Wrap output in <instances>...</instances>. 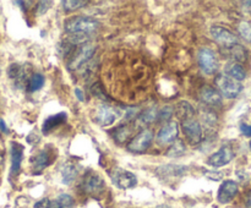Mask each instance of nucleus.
Segmentation results:
<instances>
[{
  "instance_id": "nucleus-1",
  "label": "nucleus",
  "mask_w": 251,
  "mask_h": 208,
  "mask_svg": "<svg viewBox=\"0 0 251 208\" xmlns=\"http://www.w3.org/2000/svg\"><path fill=\"white\" fill-rule=\"evenodd\" d=\"M100 22L93 17L88 16H75L65 21V31L69 34H88L97 31Z\"/></svg>"
},
{
  "instance_id": "nucleus-2",
  "label": "nucleus",
  "mask_w": 251,
  "mask_h": 208,
  "mask_svg": "<svg viewBox=\"0 0 251 208\" xmlns=\"http://www.w3.org/2000/svg\"><path fill=\"white\" fill-rule=\"evenodd\" d=\"M217 91L227 99L237 98L243 91V85L227 75H218L216 77Z\"/></svg>"
},
{
  "instance_id": "nucleus-3",
  "label": "nucleus",
  "mask_w": 251,
  "mask_h": 208,
  "mask_svg": "<svg viewBox=\"0 0 251 208\" xmlns=\"http://www.w3.org/2000/svg\"><path fill=\"white\" fill-rule=\"evenodd\" d=\"M96 51V46L91 43H85L80 46V48L76 49L75 53L71 55L70 60L68 61V69L74 71L80 69L81 66L86 65L88 61L92 59L93 54Z\"/></svg>"
},
{
  "instance_id": "nucleus-4",
  "label": "nucleus",
  "mask_w": 251,
  "mask_h": 208,
  "mask_svg": "<svg viewBox=\"0 0 251 208\" xmlns=\"http://www.w3.org/2000/svg\"><path fill=\"white\" fill-rule=\"evenodd\" d=\"M198 61L205 75H213L220 68V61L215 51L210 48H201L198 54Z\"/></svg>"
},
{
  "instance_id": "nucleus-5",
  "label": "nucleus",
  "mask_w": 251,
  "mask_h": 208,
  "mask_svg": "<svg viewBox=\"0 0 251 208\" xmlns=\"http://www.w3.org/2000/svg\"><path fill=\"white\" fill-rule=\"evenodd\" d=\"M110 179L117 187L122 190L132 188L137 185V178L132 171L123 168H114L110 170Z\"/></svg>"
},
{
  "instance_id": "nucleus-6",
  "label": "nucleus",
  "mask_w": 251,
  "mask_h": 208,
  "mask_svg": "<svg viewBox=\"0 0 251 208\" xmlns=\"http://www.w3.org/2000/svg\"><path fill=\"white\" fill-rule=\"evenodd\" d=\"M153 139V132L150 129H142L127 144V151L135 154H142L149 149Z\"/></svg>"
},
{
  "instance_id": "nucleus-7",
  "label": "nucleus",
  "mask_w": 251,
  "mask_h": 208,
  "mask_svg": "<svg viewBox=\"0 0 251 208\" xmlns=\"http://www.w3.org/2000/svg\"><path fill=\"white\" fill-rule=\"evenodd\" d=\"M210 33L213 41L217 42L220 46H225V48H233V46H238L237 36L228 28L221 26H212L210 28Z\"/></svg>"
},
{
  "instance_id": "nucleus-8",
  "label": "nucleus",
  "mask_w": 251,
  "mask_h": 208,
  "mask_svg": "<svg viewBox=\"0 0 251 208\" xmlns=\"http://www.w3.org/2000/svg\"><path fill=\"white\" fill-rule=\"evenodd\" d=\"M181 130H183L184 136H185L186 141L189 143H200L201 139H202V127H201V124L195 117H191V119L181 121Z\"/></svg>"
},
{
  "instance_id": "nucleus-9",
  "label": "nucleus",
  "mask_w": 251,
  "mask_h": 208,
  "mask_svg": "<svg viewBox=\"0 0 251 208\" xmlns=\"http://www.w3.org/2000/svg\"><path fill=\"white\" fill-rule=\"evenodd\" d=\"M234 156L235 154L232 147L223 146L216 153L211 154L207 158V161H206V163H207V165L212 166V168H221V166L229 164L233 161V158H234Z\"/></svg>"
},
{
  "instance_id": "nucleus-10",
  "label": "nucleus",
  "mask_w": 251,
  "mask_h": 208,
  "mask_svg": "<svg viewBox=\"0 0 251 208\" xmlns=\"http://www.w3.org/2000/svg\"><path fill=\"white\" fill-rule=\"evenodd\" d=\"M120 116V112L108 104H100L96 110V121L100 126H110Z\"/></svg>"
},
{
  "instance_id": "nucleus-11",
  "label": "nucleus",
  "mask_w": 251,
  "mask_h": 208,
  "mask_svg": "<svg viewBox=\"0 0 251 208\" xmlns=\"http://www.w3.org/2000/svg\"><path fill=\"white\" fill-rule=\"evenodd\" d=\"M82 188L86 193L97 195V193L102 192L103 188H104V180H103L100 174L95 173V171H90L83 178Z\"/></svg>"
},
{
  "instance_id": "nucleus-12",
  "label": "nucleus",
  "mask_w": 251,
  "mask_h": 208,
  "mask_svg": "<svg viewBox=\"0 0 251 208\" xmlns=\"http://www.w3.org/2000/svg\"><path fill=\"white\" fill-rule=\"evenodd\" d=\"M200 99L203 105L207 107H221L222 105V94L212 86L205 85L200 88Z\"/></svg>"
},
{
  "instance_id": "nucleus-13",
  "label": "nucleus",
  "mask_w": 251,
  "mask_h": 208,
  "mask_svg": "<svg viewBox=\"0 0 251 208\" xmlns=\"http://www.w3.org/2000/svg\"><path fill=\"white\" fill-rule=\"evenodd\" d=\"M179 134V126L176 122L171 121L167 122L166 125L161 127V130L157 134V141L159 144H168L173 143L176 141V137Z\"/></svg>"
},
{
  "instance_id": "nucleus-14",
  "label": "nucleus",
  "mask_w": 251,
  "mask_h": 208,
  "mask_svg": "<svg viewBox=\"0 0 251 208\" xmlns=\"http://www.w3.org/2000/svg\"><path fill=\"white\" fill-rule=\"evenodd\" d=\"M237 193L238 184L233 180H226L223 181L222 185L218 188L217 200L222 205H226V203H229L237 196Z\"/></svg>"
},
{
  "instance_id": "nucleus-15",
  "label": "nucleus",
  "mask_w": 251,
  "mask_h": 208,
  "mask_svg": "<svg viewBox=\"0 0 251 208\" xmlns=\"http://www.w3.org/2000/svg\"><path fill=\"white\" fill-rule=\"evenodd\" d=\"M11 174L16 175L21 168L22 159H24V146L17 142H11Z\"/></svg>"
},
{
  "instance_id": "nucleus-16",
  "label": "nucleus",
  "mask_w": 251,
  "mask_h": 208,
  "mask_svg": "<svg viewBox=\"0 0 251 208\" xmlns=\"http://www.w3.org/2000/svg\"><path fill=\"white\" fill-rule=\"evenodd\" d=\"M157 174L162 178H179L183 176L186 171V166L179 164H167L157 168Z\"/></svg>"
},
{
  "instance_id": "nucleus-17",
  "label": "nucleus",
  "mask_w": 251,
  "mask_h": 208,
  "mask_svg": "<svg viewBox=\"0 0 251 208\" xmlns=\"http://www.w3.org/2000/svg\"><path fill=\"white\" fill-rule=\"evenodd\" d=\"M7 75L9 77L16 83L17 86L21 87L24 83L28 82L27 81V70L24 65H20V64H11L9 66V70H7Z\"/></svg>"
},
{
  "instance_id": "nucleus-18",
  "label": "nucleus",
  "mask_w": 251,
  "mask_h": 208,
  "mask_svg": "<svg viewBox=\"0 0 251 208\" xmlns=\"http://www.w3.org/2000/svg\"><path fill=\"white\" fill-rule=\"evenodd\" d=\"M66 119H68V114L64 112L58 113V114H54L51 115V116L47 117V119L44 120L43 125H42V132L46 135L49 134V132L53 131L54 129H56L59 125L64 124V122L66 121Z\"/></svg>"
},
{
  "instance_id": "nucleus-19",
  "label": "nucleus",
  "mask_w": 251,
  "mask_h": 208,
  "mask_svg": "<svg viewBox=\"0 0 251 208\" xmlns=\"http://www.w3.org/2000/svg\"><path fill=\"white\" fill-rule=\"evenodd\" d=\"M60 175H61V181L65 185H70L74 181L76 180L78 175V169L75 164L73 163H65L60 169Z\"/></svg>"
},
{
  "instance_id": "nucleus-20",
  "label": "nucleus",
  "mask_w": 251,
  "mask_h": 208,
  "mask_svg": "<svg viewBox=\"0 0 251 208\" xmlns=\"http://www.w3.org/2000/svg\"><path fill=\"white\" fill-rule=\"evenodd\" d=\"M225 72L226 75L232 77L233 80L238 81V82L245 80V77H247V72H245L244 68L238 63H228L226 65Z\"/></svg>"
},
{
  "instance_id": "nucleus-21",
  "label": "nucleus",
  "mask_w": 251,
  "mask_h": 208,
  "mask_svg": "<svg viewBox=\"0 0 251 208\" xmlns=\"http://www.w3.org/2000/svg\"><path fill=\"white\" fill-rule=\"evenodd\" d=\"M131 134H132V129L130 127V125L129 124H122V125H119L117 129H114V131L112 132V136H113V139H114L115 142H118V143L122 144V143H125V142L130 139Z\"/></svg>"
},
{
  "instance_id": "nucleus-22",
  "label": "nucleus",
  "mask_w": 251,
  "mask_h": 208,
  "mask_svg": "<svg viewBox=\"0 0 251 208\" xmlns=\"http://www.w3.org/2000/svg\"><path fill=\"white\" fill-rule=\"evenodd\" d=\"M31 163L34 173H41L43 169L49 165V154L46 151H41L38 154L32 157Z\"/></svg>"
},
{
  "instance_id": "nucleus-23",
  "label": "nucleus",
  "mask_w": 251,
  "mask_h": 208,
  "mask_svg": "<svg viewBox=\"0 0 251 208\" xmlns=\"http://www.w3.org/2000/svg\"><path fill=\"white\" fill-rule=\"evenodd\" d=\"M157 117H158V112H157L156 108H149L146 112L139 115V117H137V126L146 129L147 125H151L156 121Z\"/></svg>"
},
{
  "instance_id": "nucleus-24",
  "label": "nucleus",
  "mask_w": 251,
  "mask_h": 208,
  "mask_svg": "<svg viewBox=\"0 0 251 208\" xmlns=\"http://www.w3.org/2000/svg\"><path fill=\"white\" fill-rule=\"evenodd\" d=\"M176 114L181 121H184V120H188V119H191V117H194L195 110H194L193 105H191L189 102H180L178 103V105H176Z\"/></svg>"
},
{
  "instance_id": "nucleus-25",
  "label": "nucleus",
  "mask_w": 251,
  "mask_h": 208,
  "mask_svg": "<svg viewBox=\"0 0 251 208\" xmlns=\"http://www.w3.org/2000/svg\"><path fill=\"white\" fill-rule=\"evenodd\" d=\"M200 116L207 126H215L218 121V116L216 114V112L212 108L207 107V105H205V107L202 105L200 108Z\"/></svg>"
},
{
  "instance_id": "nucleus-26",
  "label": "nucleus",
  "mask_w": 251,
  "mask_h": 208,
  "mask_svg": "<svg viewBox=\"0 0 251 208\" xmlns=\"http://www.w3.org/2000/svg\"><path fill=\"white\" fill-rule=\"evenodd\" d=\"M75 205L73 196L68 193H61L50 202V208H73Z\"/></svg>"
},
{
  "instance_id": "nucleus-27",
  "label": "nucleus",
  "mask_w": 251,
  "mask_h": 208,
  "mask_svg": "<svg viewBox=\"0 0 251 208\" xmlns=\"http://www.w3.org/2000/svg\"><path fill=\"white\" fill-rule=\"evenodd\" d=\"M186 152V147L184 144V142L181 139H176L173 143L171 144L168 149L166 152V156L169 158H179V157L184 156Z\"/></svg>"
},
{
  "instance_id": "nucleus-28",
  "label": "nucleus",
  "mask_w": 251,
  "mask_h": 208,
  "mask_svg": "<svg viewBox=\"0 0 251 208\" xmlns=\"http://www.w3.org/2000/svg\"><path fill=\"white\" fill-rule=\"evenodd\" d=\"M44 76L42 73H33L27 82V90L29 92H37L41 90L44 85Z\"/></svg>"
},
{
  "instance_id": "nucleus-29",
  "label": "nucleus",
  "mask_w": 251,
  "mask_h": 208,
  "mask_svg": "<svg viewBox=\"0 0 251 208\" xmlns=\"http://www.w3.org/2000/svg\"><path fill=\"white\" fill-rule=\"evenodd\" d=\"M61 4H63V7L65 11L71 12L87 5V1H83V0H64Z\"/></svg>"
},
{
  "instance_id": "nucleus-30",
  "label": "nucleus",
  "mask_w": 251,
  "mask_h": 208,
  "mask_svg": "<svg viewBox=\"0 0 251 208\" xmlns=\"http://www.w3.org/2000/svg\"><path fill=\"white\" fill-rule=\"evenodd\" d=\"M238 31H239V34L245 39V41L251 43V22L250 21L240 22L239 26H238Z\"/></svg>"
},
{
  "instance_id": "nucleus-31",
  "label": "nucleus",
  "mask_w": 251,
  "mask_h": 208,
  "mask_svg": "<svg viewBox=\"0 0 251 208\" xmlns=\"http://www.w3.org/2000/svg\"><path fill=\"white\" fill-rule=\"evenodd\" d=\"M172 115H173V108L164 107L158 112V117H157V120H158V121H162V122L168 121V120L172 117Z\"/></svg>"
},
{
  "instance_id": "nucleus-32",
  "label": "nucleus",
  "mask_w": 251,
  "mask_h": 208,
  "mask_svg": "<svg viewBox=\"0 0 251 208\" xmlns=\"http://www.w3.org/2000/svg\"><path fill=\"white\" fill-rule=\"evenodd\" d=\"M51 1H39L36 7V15L37 16H42L46 14L49 9H50Z\"/></svg>"
},
{
  "instance_id": "nucleus-33",
  "label": "nucleus",
  "mask_w": 251,
  "mask_h": 208,
  "mask_svg": "<svg viewBox=\"0 0 251 208\" xmlns=\"http://www.w3.org/2000/svg\"><path fill=\"white\" fill-rule=\"evenodd\" d=\"M205 176L208 178L210 180L213 181H220L223 179V173L222 171H217V170H205Z\"/></svg>"
},
{
  "instance_id": "nucleus-34",
  "label": "nucleus",
  "mask_w": 251,
  "mask_h": 208,
  "mask_svg": "<svg viewBox=\"0 0 251 208\" xmlns=\"http://www.w3.org/2000/svg\"><path fill=\"white\" fill-rule=\"evenodd\" d=\"M91 91H92V93L96 95V97L102 98V99H107V95H105L104 92L100 90V85H98V83H95V85L91 87Z\"/></svg>"
},
{
  "instance_id": "nucleus-35",
  "label": "nucleus",
  "mask_w": 251,
  "mask_h": 208,
  "mask_svg": "<svg viewBox=\"0 0 251 208\" xmlns=\"http://www.w3.org/2000/svg\"><path fill=\"white\" fill-rule=\"evenodd\" d=\"M33 208H50V201L48 198H43V200H39L38 202L34 203Z\"/></svg>"
},
{
  "instance_id": "nucleus-36",
  "label": "nucleus",
  "mask_w": 251,
  "mask_h": 208,
  "mask_svg": "<svg viewBox=\"0 0 251 208\" xmlns=\"http://www.w3.org/2000/svg\"><path fill=\"white\" fill-rule=\"evenodd\" d=\"M240 131H242V134L245 135V136L251 137V125L243 122V124H240Z\"/></svg>"
},
{
  "instance_id": "nucleus-37",
  "label": "nucleus",
  "mask_w": 251,
  "mask_h": 208,
  "mask_svg": "<svg viewBox=\"0 0 251 208\" xmlns=\"http://www.w3.org/2000/svg\"><path fill=\"white\" fill-rule=\"evenodd\" d=\"M75 94H76V97H77L78 100H81V102H85V97H83V92L80 90V88H75Z\"/></svg>"
},
{
  "instance_id": "nucleus-38",
  "label": "nucleus",
  "mask_w": 251,
  "mask_h": 208,
  "mask_svg": "<svg viewBox=\"0 0 251 208\" xmlns=\"http://www.w3.org/2000/svg\"><path fill=\"white\" fill-rule=\"evenodd\" d=\"M38 141V137L34 136V134H29L28 136H27V142H29V143H36V142Z\"/></svg>"
},
{
  "instance_id": "nucleus-39",
  "label": "nucleus",
  "mask_w": 251,
  "mask_h": 208,
  "mask_svg": "<svg viewBox=\"0 0 251 208\" xmlns=\"http://www.w3.org/2000/svg\"><path fill=\"white\" fill-rule=\"evenodd\" d=\"M0 131L5 132V134H7V132H9V129H7L6 124H5V121L2 119H0Z\"/></svg>"
},
{
  "instance_id": "nucleus-40",
  "label": "nucleus",
  "mask_w": 251,
  "mask_h": 208,
  "mask_svg": "<svg viewBox=\"0 0 251 208\" xmlns=\"http://www.w3.org/2000/svg\"><path fill=\"white\" fill-rule=\"evenodd\" d=\"M243 7H244V10L248 12V14L251 15V1L243 2Z\"/></svg>"
},
{
  "instance_id": "nucleus-41",
  "label": "nucleus",
  "mask_w": 251,
  "mask_h": 208,
  "mask_svg": "<svg viewBox=\"0 0 251 208\" xmlns=\"http://www.w3.org/2000/svg\"><path fill=\"white\" fill-rule=\"evenodd\" d=\"M247 207H248V208H251V192H250V195L248 196V200H247Z\"/></svg>"
},
{
  "instance_id": "nucleus-42",
  "label": "nucleus",
  "mask_w": 251,
  "mask_h": 208,
  "mask_svg": "<svg viewBox=\"0 0 251 208\" xmlns=\"http://www.w3.org/2000/svg\"><path fill=\"white\" fill-rule=\"evenodd\" d=\"M250 151H251V141H250Z\"/></svg>"
}]
</instances>
